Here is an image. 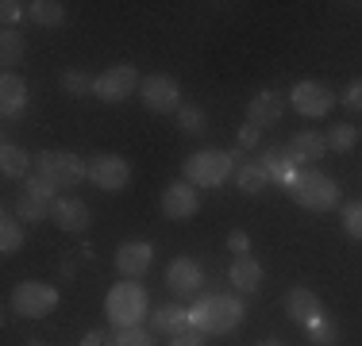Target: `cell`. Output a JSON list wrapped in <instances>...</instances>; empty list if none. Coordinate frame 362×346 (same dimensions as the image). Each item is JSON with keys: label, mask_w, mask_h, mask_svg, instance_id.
<instances>
[{"label": "cell", "mask_w": 362, "mask_h": 346, "mask_svg": "<svg viewBox=\"0 0 362 346\" xmlns=\"http://www.w3.org/2000/svg\"><path fill=\"white\" fill-rule=\"evenodd\" d=\"M50 220L58 223V231H66V235H77V231H85L93 223V212L85 201H77V196H58L54 201V212H50Z\"/></svg>", "instance_id": "cell-15"}, {"label": "cell", "mask_w": 362, "mask_h": 346, "mask_svg": "<svg viewBox=\"0 0 362 346\" xmlns=\"http://www.w3.org/2000/svg\"><path fill=\"white\" fill-rule=\"evenodd\" d=\"M258 162H262V169H266V173H270V181H281V185H289L293 173L300 169L297 162L289 158L286 146H270V150H262V154H258Z\"/></svg>", "instance_id": "cell-22"}, {"label": "cell", "mask_w": 362, "mask_h": 346, "mask_svg": "<svg viewBox=\"0 0 362 346\" xmlns=\"http://www.w3.org/2000/svg\"><path fill=\"white\" fill-rule=\"evenodd\" d=\"M139 97H143V104L151 112L166 116V112H177L181 108V85H177V77H170V73H151L139 85Z\"/></svg>", "instance_id": "cell-10"}, {"label": "cell", "mask_w": 362, "mask_h": 346, "mask_svg": "<svg viewBox=\"0 0 362 346\" xmlns=\"http://www.w3.org/2000/svg\"><path fill=\"white\" fill-rule=\"evenodd\" d=\"M243 316H247L243 300L231 297V292H209L189 308V323L201 335H228L235 327H243Z\"/></svg>", "instance_id": "cell-1"}, {"label": "cell", "mask_w": 362, "mask_h": 346, "mask_svg": "<svg viewBox=\"0 0 362 346\" xmlns=\"http://www.w3.org/2000/svg\"><path fill=\"white\" fill-rule=\"evenodd\" d=\"M235 185H239V193H247V196H255V193H262L266 185H270V173L262 169V162H239L235 166Z\"/></svg>", "instance_id": "cell-24"}, {"label": "cell", "mask_w": 362, "mask_h": 346, "mask_svg": "<svg viewBox=\"0 0 362 346\" xmlns=\"http://www.w3.org/2000/svg\"><path fill=\"white\" fill-rule=\"evenodd\" d=\"M281 112H286V97H281V93H274V89H262L251 104H247V124H255L258 131H262V127L278 124Z\"/></svg>", "instance_id": "cell-17"}, {"label": "cell", "mask_w": 362, "mask_h": 346, "mask_svg": "<svg viewBox=\"0 0 362 346\" xmlns=\"http://www.w3.org/2000/svg\"><path fill=\"white\" fill-rule=\"evenodd\" d=\"M154 262V246L143 239H132L124 242V246L116 250V273L124 277V281H135V277H143L146 270H151Z\"/></svg>", "instance_id": "cell-12"}, {"label": "cell", "mask_w": 362, "mask_h": 346, "mask_svg": "<svg viewBox=\"0 0 362 346\" xmlns=\"http://www.w3.org/2000/svg\"><path fill=\"white\" fill-rule=\"evenodd\" d=\"M286 189H289L293 201L300 208H308V212H332L339 204V185L320 169H297Z\"/></svg>", "instance_id": "cell-2"}, {"label": "cell", "mask_w": 362, "mask_h": 346, "mask_svg": "<svg viewBox=\"0 0 362 346\" xmlns=\"http://www.w3.org/2000/svg\"><path fill=\"white\" fill-rule=\"evenodd\" d=\"M35 177H42L50 189H74L85 177V158L70 150H42L35 154Z\"/></svg>", "instance_id": "cell-5"}, {"label": "cell", "mask_w": 362, "mask_h": 346, "mask_svg": "<svg viewBox=\"0 0 362 346\" xmlns=\"http://www.w3.org/2000/svg\"><path fill=\"white\" fill-rule=\"evenodd\" d=\"M228 246H231V254H247V250H251V239H247V231H231L228 235Z\"/></svg>", "instance_id": "cell-36"}, {"label": "cell", "mask_w": 362, "mask_h": 346, "mask_svg": "<svg viewBox=\"0 0 362 346\" xmlns=\"http://www.w3.org/2000/svg\"><path fill=\"white\" fill-rule=\"evenodd\" d=\"M23 54H28L23 35L16 28H4V35H0V66H4V73H12V66H20Z\"/></svg>", "instance_id": "cell-25"}, {"label": "cell", "mask_w": 362, "mask_h": 346, "mask_svg": "<svg viewBox=\"0 0 362 346\" xmlns=\"http://www.w3.org/2000/svg\"><path fill=\"white\" fill-rule=\"evenodd\" d=\"M116 346H154V339L146 335V327H124L116 331Z\"/></svg>", "instance_id": "cell-33"}, {"label": "cell", "mask_w": 362, "mask_h": 346, "mask_svg": "<svg viewBox=\"0 0 362 346\" xmlns=\"http://www.w3.org/2000/svg\"><path fill=\"white\" fill-rule=\"evenodd\" d=\"M286 150H289V158L297 162H320L324 154H327V135L320 131H300V135H293L289 143H286Z\"/></svg>", "instance_id": "cell-18"}, {"label": "cell", "mask_w": 362, "mask_h": 346, "mask_svg": "<svg viewBox=\"0 0 362 346\" xmlns=\"http://www.w3.org/2000/svg\"><path fill=\"white\" fill-rule=\"evenodd\" d=\"M177 124H181V131H185V135H201L204 127H209V116H204L201 108H193V104H181V108H177Z\"/></svg>", "instance_id": "cell-31"}, {"label": "cell", "mask_w": 362, "mask_h": 346, "mask_svg": "<svg viewBox=\"0 0 362 346\" xmlns=\"http://www.w3.org/2000/svg\"><path fill=\"white\" fill-rule=\"evenodd\" d=\"M201 212V196H197V185L189 181H174V185L162 193V215L166 220H189V215Z\"/></svg>", "instance_id": "cell-13"}, {"label": "cell", "mask_w": 362, "mask_h": 346, "mask_svg": "<svg viewBox=\"0 0 362 346\" xmlns=\"http://www.w3.org/2000/svg\"><path fill=\"white\" fill-rule=\"evenodd\" d=\"M308 346H339V327H335V319H316L313 327H308Z\"/></svg>", "instance_id": "cell-29"}, {"label": "cell", "mask_w": 362, "mask_h": 346, "mask_svg": "<svg viewBox=\"0 0 362 346\" xmlns=\"http://www.w3.org/2000/svg\"><path fill=\"white\" fill-rule=\"evenodd\" d=\"M81 346H116V335L112 331H85Z\"/></svg>", "instance_id": "cell-35"}, {"label": "cell", "mask_w": 362, "mask_h": 346, "mask_svg": "<svg viewBox=\"0 0 362 346\" xmlns=\"http://www.w3.org/2000/svg\"><path fill=\"white\" fill-rule=\"evenodd\" d=\"M28 20L39 23V28H58V23L66 20V4H58V0H31Z\"/></svg>", "instance_id": "cell-27"}, {"label": "cell", "mask_w": 362, "mask_h": 346, "mask_svg": "<svg viewBox=\"0 0 362 346\" xmlns=\"http://www.w3.org/2000/svg\"><path fill=\"white\" fill-rule=\"evenodd\" d=\"M62 93H70V97H89V93H97V77L81 73V69H66L62 73Z\"/></svg>", "instance_id": "cell-28"}, {"label": "cell", "mask_w": 362, "mask_h": 346, "mask_svg": "<svg viewBox=\"0 0 362 346\" xmlns=\"http://www.w3.org/2000/svg\"><path fill=\"white\" fill-rule=\"evenodd\" d=\"M286 316L297 327H305V331H308L316 319H324V304H320V297H316L313 289H300V285H297V289L286 292Z\"/></svg>", "instance_id": "cell-14"}, {"label": "cell", "mask_w": 362, "mask_h": 346, "mask_svg": "<svg viewBox=\"0 0 362 346\" xmlns=\"http://www.w3.org/2000/svg\"><path fill=\"white\" fill-rule=\"evenodd\" d=\"M235 166H239L235 154L209 146V150H197V154L185 158V181L197 185V189H216V185H223V181L235 173Z\"/></svg>", "instance_id": "cell-4"}, {"label": "cell", "mask_w": 362, "mask_h": 346, "mask_svg": "<svg viewBox=\"0 0 362 346\" xmlns=\"http://www.w3.org/2000/svg\"><path fill=\"white\" fill-rule=\"evenodd\" d=\"M343 104H347L351 112H362V81H351V89L343 93Z\"/></svg>", "instance_id": "cell-37"}, {"label": "cell", "mask_w": 362, "mask_h": 346, "mask_svg": "<svg viewBox=\"0 0 362 346\" xmlns=\"http://www.w3.org/2000/svg\"><path fill=\"white\" fill-rule=\"evenodd\" d=\"M166 285L177 292V297H193V292H201V285H204L201 262H193V258H174V262L166 266Z\"/></svg>", "instance_id": "cell-16"}, {"label": "cell", "mask_w": 362, "mask_h": 346, "mask_svg": "<svg viewBox=\"0 0 362 346\" xmlns=\"http://www.w3.org/2000/svg\"><path fill=\"white\" fill-rule=\"evenodd\" d=\"M151 327L158 335H170V339H174V335H185L189 327V308H181V304H162L158 311H154L151 316Z\"/></svg>", "instance_id": "cell-20"}, {"label": "cell", "mask_w": 362, "mask_h": 346, "mask_svg": "<svg viewBox=\"0 0 362 346\" xmlns=\"http://www.w3.org/2000/svg\"><path fill=\"white\" fill-rule=\"evenodd\" d=\"M50 212H54V189L31 173V177L23 181L20 196H16V215H20L23 223H39V220H47Z\"/></svg>", "instance_id": "cell-8"}, {"label": "cell", "mask_w": 362, "mask_h": 346, "mask_svg": "<svg viewBox=\"0 0 362 346\" xmlns=\"http://www.w3.org/2000/svg\"><path fill=\"white\" fill-rule=\"evenodd\" d=\"M105 316H108L112 327H119V331H124V327H139L143 316H146V289L135 281L112 285L108 297H105Z\"/></svg>", "instance_id": "cell-3"}, {"label": "cell", "mask_w": 362, "mask_h": 346, "mask_svg": "<svg viewBox=\"0 0 362 346\" xmlns=\"http://www.w3.org/2000/svg\"><path fill=\"white\" fill-rule=\"evenodd\" d=\"M343 231L351 239H362V201H351L343 208Z\"/></svg>", "instance_id": "cell-32"}, {"label": "cell", "mask_w": 362, "mask_h": 346, "mask_svg": "<svg viewBox=\"0 0 362 346\" xmlns=\"http://www.w3.org/2000/svg\"><path fill=\"white\" fill-rule=\"evenodd\" d=\"M139 69H135L132 62H116V66H108L105 73L97 77V97L105 100V104H119V100H127L135 89H139Z\"/></svg>", "instance_id": "cell-9"}, {"label": "cell", "mask_w": 362, "mask_h": 346, "mask_svg": "<svg viewBox=\"0 0 362 346\" xmlns=\"http://www.w3.org/2000/svg\"><path fill=\"white\" fill-rule=\"evenodd\" d=\"M0 169H4V177H12V181H28L31 169H35V158H31L23 146L4 143L0 146Z\"/></svg>", "instance_id": "cell-19"}, {"label": "cell", "mask_w": 362, "mask_h": 346, "mask_svg": "<svg viewBox=\"0 0 362 346\" xmlns=\"http://www.w3.org/2000/svg\"><path fill=\"white\" fill-rule=\"evenodd\" d=\"M58 308V289L42 281H20L12 289V311L23 319H42Z\"/></svg>", "instance_id": "cell-6"}, {"label": "cell", "mask_w": 362, "mask_h": 346, "mask_svg": "<svg viewBox=\"0 0 362 346\" xmlns=\"http://www.w3.org/2000/svg\"><path fill=\"white\" fill-rule=\"evenodd\" d=\"M170 346H204V335L201 331H185V335H174Z\"/></svg>", "instance_id": "cell-39"}, {"label": "cell", "mask_w": 362, "mask_h": 346, "mask_svg": "<svg viewBox=\"0 0 362 346\" xmlns=\"http://www.w3.org/2000/svg\"><path fill=\"white\" fill-rule=\"evenodd\" d=\"M0 108H4L8 119H12L16 112L28 108V85H23L20 73H4V77H0Z\"/></svg>", "instance_id": "cell-23"}, {"label": "cell", "mask_w": 362, "mask_h": 346, "mask_svg": "<svg viewBox=\"0 0 362 346\" xmlns=\"http://www.w3.org/2000/svg\"><path fill=\"white\" fill-rule=\"evenodd\" d=\"M255 346H286L281 339H262V342H255Z\"/></svg>", "instance_id": "cell-40"}, {"label": "cell", "mask_w": 362, "mask_h": 346, "mask_svg": "<svg viewBox=\"0 0 362 346\" xmlns=\"http://www.w3.org/2000/svg\"><path fill=\"white\" fill-rule=\"evenodd\" d=\"M85 181H93L105 193H119L132 181V166L119 154H93V158H85Z\"/></svg>", "instance_id": "cell-7"}, {"label": "cell", "mask_w": 362, "mask_h": 346, "mask_svg": "<svg viewBox=\"0 0 362 346\" xmlns=\"http://www.w3.org/2000/svg\"><path fill=\"white\" fill-rule=\"evenodd\" d=\"M289 104L300 112V116L320 119V116H327V112H332L335 93L327 89L324 81H297V85H293V93H289Z\"/></svg>", "instance_id": "cell-11"}, {"label": "cell", "mask_w": 362, "mask_h": 346, "mask_svg": "<svg viewBox=\"0 0 362 346\" xmlns=\"http://www.w3.org/2000/svg\"><path fill=\"white\" fill-rule=\"evenodd\" d=\"M20 246H23V220L12 208H4V215H0V250H4V254H16Z\"/></svg>", "instance_id": "cell-26"}, {"label": "cell", "mask_w": 362, "mask_h": 346, "mask_svg": "<svg viewBox=\"0 0 362 346\" xmlns=\"http://www.w3.org/2000/svg\"><path fill=\"white\" fill-rule=\"evenodd\" d=\"M23 12H28V4H20V0H4V4H0V20H4V28H12Z\"/></svg>", "instance_id": "cell-34"}, {"label": "cell", "mask_w": 362, "mask_h": 346, "mask_svg": "<svg viewBox=\"0 0 362 346\" xmlns=\"http://www.w3.org/2000/svg\"><path fill=\"white\" fill-rule=\"evenodd\" d=\"M228 281L235 285L239 292H255L258 285H262V266H258V258L239 254L235 262H231V270H228Z\"/></svg>", "instance_id": "cell-21"}, {"label": "cell", "mask_w": 362, "mask_h": 346, "mask_svg": "<svg viewBox=\"0 0 362 346\" xmlns=\"http://www.w3.org/2000/svg\"><path fill=\"white\" fill-rule=\"evenodd\" d=\"M355 143H358V131H355L351 124H335L332 135H327V150H335V154L355 150Z\"/></svg>", "instance_id": "cell-30"}, {"label": "cell", "mask_w": 362, "mask_h": 346, "mask_svg": "<svg viewBox=\"0 0 362 346\" xmlns=\"http://www.w3.org/2000/svg\"><path fill=\"white\" fill-rule=\"evenodd\" d=\"M251 146H258V127L243 124V127H239V150H251Z\"/></svg>", "instance_id": "cell-38"}]
</instances>
